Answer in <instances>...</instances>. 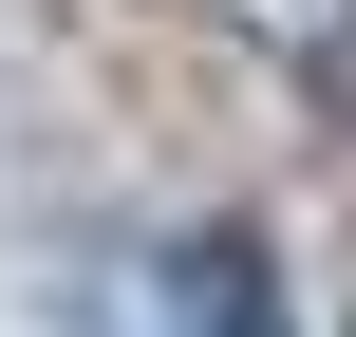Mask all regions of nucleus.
I'll list each match as a JSON object with an SVG mask.
<instances>
[{"mask_svg":"<svg viewBox=\"0 0 356 337\" xmlns=\"http://www.w3.org/2000/svg\"><path fill=\"white\" fill-rule=\"evenodd\" d=\"M169 337H282V263H263L244 225H207V244L169 263Z\"/></svg>","mask_w":356,"mask_h":337,"instance_id":"nucleus-1","label":"nucleus"}]
</instances>
